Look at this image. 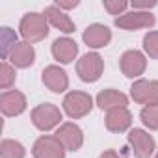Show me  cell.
<instances>
[{
	"instance_id": "obj_15",
	"label": "cell",
	"mask_w": 158,
	"mask_h": 158,
	"mask_svg": "<svg viewBox=\"0 0 158 158\" xmlns=\"http://www.w3.org/2000/svg\"><path fill=\"white\" fill-rule=\"evenodd\" d=\"M78 54V45L69 37H58L52 43V56L60 63H71Z\"/></svg>"
},
{
	"instance_id": "obj_1",
	"label": "cell",
	"mask_w": 158,
	"mask_h": 158,
	"mask_svg": "<svg viewBox=\"0 0 158 158\" xmlns=\"http://www.w3.org/2000/svg\"><path fill=\"white\" fill-rule=\"evenodd\" d=\"M19 30L26 43H37L48 35V21L41 13H26L21 19Z\"/></svg>"
},
{
	"instance_id": "obj_13",
	"label": "cell",
	"mask_w": 158,
	"mask_h": 158,
	"mask_svg": "<svg viewBox=\"0 0 158 158\" xmlns=\"http://www.w3.org/2000/svg\"><path fill=\"white\" fill-rule=\"evenodd\" d=\"M82 39L91 48H102V47H106L112 41V32L104 24H91V26L86 28Z\"/></svg>"
},
{
	"instance_id": "obj_24",
	"label": "cell",
	"mask_w": 158,
	"mask_h": 158,
	"mask_svg": "<svg viewBox=\"0 0 158 158\" xmlns=\"http://www.w3.org/2000/svg\"><path fill=\"white\" fill-rule=\"evenodd\" d=\"M130 4L125 0H104V10L110 15H123V11L128 8Z\"/></svg>"
},
{
	"instance_id": "obj_14",
	"label": "cell",
	"mask_w": 158,
	"mask_h": 158,
	"mask_svg": "<svg viewBox=\"0 0 158 158\" xmlns=\"http://www.w3.org/2000/svg\"><path fill=\"white\" fill-rule=\"evenodd\" d=\"M104 123H106V128L110 132H125L132 125V114L127 110V106L114 108L106 114Z\"/></svg>"
},
{
	"instance_id": "obj_3",
	"label": "cell",
	"mask_w": 158,
	"mask_h": 158,
	"mask_svg": "<svg viewBox=\"0 0 158 158\" xmlns=\"http://www.w3.org/2000/svg\"><path fill=\"white\" fill-rule=\"evenodd\" d=\"M60 121H61V112L58 106H54L50 102L39 104L32 110V123L35 128H39L43 132L52 130L54 127L60 125Z\"/></svg>"
},
{
	"instance_id": "obj_23",
	"label": "cell",
	"mask_w": 158,
	"mask_h": 158,
	"mask_svg": "<svg viewBox=\"0 0 158 158\" xmlns=\"http://www.w3.org/2000/svg\"><path fill=\"white\" fill-rule=\"evenodd\" d=\"M143 48H145V52L151 58L158 60V32L145 34V37H143Z\"/></svg>"
},
{
	"instance_id": "obj_11",
	"label": "cell",
	"mask_w": 158,
	"mask_h": 158,
	"mask_svg": "<svg viewBox=\"0 0 158 158\" xmlns=\"http://www.w3.org/2000/svg\"><path fill=\"white\" fill-rule=\"evenodd\" d=\"M0 110L8 117H15L26 110V97L17 89L4 91L0 95Z\"/></svg>"
},
{
	"instance_id": "obj_21",
	"label": "cell",
	"mask_w": 158,
	"mask_h": 158,
	"mask_svg": "<svg viewBox=\"0 0 158 158\" xmlns=\"http://www.w3.org/2000/svg\"><path fill=\"white\" fill-rule=\"evenodd\" d=\"M15 78H17L15 67H11L8 61L0 63V88L6 89V91H10V88L15 84Z\"/></svg>"
},
{
	"instance_id": "obj_18",
	"label": "cell",
	"mask_w": 158,
	"mask_h": 158,
	"mask_svg": "<svg viewBox=\"0 0 158 158\" xmlns=\"http://www.w3.org/2000/svg\"><path fill=\"white\" fill-rule=\"evenodd\" d=\"M97 104L101 110H114V108H121L128 104V97L117 89H104L97 95Z\"/></svg>"
},
{
	"instance_id": "obj_16",
	"label": "cell",
	"mask_w": 158,
	"mask_h": 158,
	"mask_svg": "<svg viewBox=\"0 0 158 158\" xmlns=\"http://www.w3.org/2000/svg\"><path fill=\"white\" fill-rule=\"evenodd\" d=\"M43 15H45V19L48 21V24L54 26V28H58L60 32H63V34H73V32H74V23H73L71 17H69L67 13H63L58 6H48Z\"/></svg>"
},
{
	"instance_id": "obj_19",
	"label": "cell",
	"mask_w": 158,
	"mask_h": 158,
	"mask_svg": "<svg viewBox=\"0 0 158 158\" xmlns=\"http://www.w3.org/2000/svg\"><path fill=\"white\" fill-rule=\"evenodd\" d=\"M0 43H2V58L8 60L10 54H11V50H13L15 45H17V34H15L11 28L4 26L2 30H0Z\"/></svg>"
},
{
	"instance_id": "obj_2",
	"label": "cell",
	"mask_w": 158,
	"mask_h": 158,
	"mask_svg": "<svg viewBox=\"0 0 158 158\" xmlns=\"http://www.w3.org/2000/svg\"><path fill=\"white\" fill-rule=\"evenodd\" d=\"M91 108H93V99H91V95H88L84 91H71L63 99V112L71 119L88 115L91 112Z\"/></svg>"
},
{
	"instance_id": "obj_7",
	"label": "cell",
	"mask_w": 158,
	"mask_h": 158,
	"mask_svg": "<svg viewBox=\"0 0 158 158\" xmlns=\"http://www.w3.org/2000/svg\"><path fill=\"white\" fill-rule=\"evenodd\" d=\"M35 158H65V147L56 136H41L32 149Z\"/></svg>"
},
{
	"instance_id": "obj_17",
	"label": "cell",
	"mask_w": 158,
	"mask_h": 158,
	"mask_svg": "<svg viewBox=\"0 0 158 158\" xmlns=\"http://www.w3.org/2000/svg\"><path fill=\"white\" fill-rule=\"evenodd\" d=\"M8 60H10L15 67L26 69V67H30V65L34 63V60H35V50H34V47H32L30 43H26V41H24V43H17Z\"/></svg>"
},
{
	"instance_id": "obj_5",
	"label": "cell",
	"mask_w": 158,
	"mask_h": 158,
	"mask_svg": "<svg viewBox=\"0 0 158 158\" xmlns=\"http://www.w3.org/2000/svg\"><path fill=\"white\" fill-rule=\"evenodd\" d=\"M130 95L138 104H158V80H136L130 88Z\"/></svg>"
},
{
	"instance_id": "obj_12",
	"label": "cell",
	"mask_w": 158,
	"mask_h": 158,
	"mask_svg": "<svg viewBox=\"0 0 158 158\" xmlns=\"http://www.w3.org/2000/svg\"><path fill=\"white\" fill-rule=\"evenodd\" d=\"M43 84L54 93H63L69 88V78L58 65H48L43 69Z\"/></svg>"
},
{
	"instance_id": "obj_10",
	"label": "cell",
	"mask_w": 158,
	"mask_h": 158,
	"mask_svg": "<svg viewBox=\"0 0 158 158\" xmlns=\"http://www.w3.org/2000/svg\"><path fill=\"white\" fill-rule=\"evenodd\" d=\"M121 71L125 76L128 78H136V76H141L145 67H147V60L145 56L139 52V50H127L123 56H121Z\"/></svg>"
},
{
	"instance_id": "obj_28",
	"label": "cell",
	"mask_w": 158,
	"mask_h": 158,
	"mask_svg": "<svg viewBox=\"0 0 158 158\" xmlns=\"http://www.w3.org/2000/svg\"><path fill=\"white\" fill-rule=\"evenodd\" d=\"M154 158H158V154H156V156H154Z\"/></svg>"
},
{
	"instance_id": "obj_26",
	"label": "cell",
	"mask_w": 158,
	"mask_h": 158,
	"mask_svg": "<svg viewBox=\"0 0 158 158\" xmlns=\"http://www.w3.org/2000/svg\"><path fill=\"white\" fill-rule=\"evenodd\" d=\"M99 158H128V156H127V152H117V151H114V149H108V151H104Z\"/></svg>"
},
{
	"instance_id": "obj_25",
	"label": "cell",
	"mask_w": 158,
	"mask_h": 158,
	"mask_svg": "<svg viewBox=\"0 0 158 158\" xmlns=\"http://www.w3.org/2000/svg\"><path fill=\"white\" fill-rule=\"evenodd\" d=\"M130 6H132L134 10H139V11H149V8H154V6H156V2H154V0H151V2H149V0H145V2L134 0Z\"/></svg>"
},
{
	"instance_id": "obj_27",
	"label": "cell",
	"mask_w": 158,
	"mask_h": 158,
	"mask_svg": "<svg viewBox=\"0 0 158 158\" xmlns=\"http://www.w3.org/2000/svg\"><path fill=\"white\" fill-rule=\"evenodd\" d=\"M54 6H58L60 10H73V8H76V6H78V0H73V2H65V0H58V2H56Z\"/></svg>"
},
{
	"instance_id": "obj_9",
	"label": "cell",
	"mask_w": 158,
	"mask_h": 158,
	"mask_svg": "<svg viewBox=\"0 0 158 158\" xmlns=\"http://www.w3.org/2000/svg\"><path fill=\"white\" fill-rule=\"evenodd\" d=\"M56 138L61 141V145L67 151H78L84 143V134H82L80 127L74 123H63L56 130Z\"/></svg>"
},
{
	"instance_id": "obj_22",
	"label": "cell",
	"mask_w": 158,
	"mask_h": 158,
	"mask_svg": "<svg viewBox=\"0 0 158 158\" xmlns=\"http://www.w3.org/2000/svg\"><path fill=\"white\" fill-rule=\"evenodd\" d=\"M143 125L151 130H158V104H151V106H145L139 114Z\"/></svg>"
},
{
	"instance_id": "obj_6",
	"label": "cell",
	"mask_w": 158,
	"mask_h": 158,
	"mask_svg": "<svg viewBox=\"0 0 158 158\" xmlns=\"http://www.w3.org/2000/svg\"><path fill=\"white\" fill-rule=\"evenodd\" d=\"M156 19L152 13L149 11H139V10H134V11H128V13H123L115 19V26L117 28H123V30H138V28H151L154 26Z\"/></svg>"
},
{
	"instance_id": "obj_8",
	"label": "cell",
	"mask_w": 158,
	"mask_h": 158,
	"mask_svg": "<svg viewBox=\"0 0 158 158\" xmlns=\"http://www.w3.org/2000/svg\"><path fill=\"white\" fill-rule=\"evenodd\" d=\"M128 145L136 158H149L154 152V139L141 128H134L128 132Z\"/></svg>"
},
{
	"instance_id": "obj_20",
	"label": "cell",
	"mask_w": 158,
	"mask_h": 158,
	"mask_svg": "<svg viewBox=\"0 0 158 158\" xmlns=\"http://www.w3.org/2000/svg\"><path fill=\"white\" fill-rule=\"evenodd\" d=\"M0 154H2V158H24L26 151H24V147L19 141L4 139L2 145H0Z\"/></svg>"
},
{
	"instance_id": "obj_4",
	"label": "cell",
	"mask_w": 158,
	"mask_h": 158,
	"mask_svg": "<svg viewBox=\"0 0 158 158\" xmlns=\"http://www.w3.org/2000/svg\"><path fill=\"white\" fill-rule=\"evenodd\" d=\"M102 69H104V63L101 54L97 52H88L76 61V73L84 82H97L102 74Z\"/></svg>"
}]
</instances>
